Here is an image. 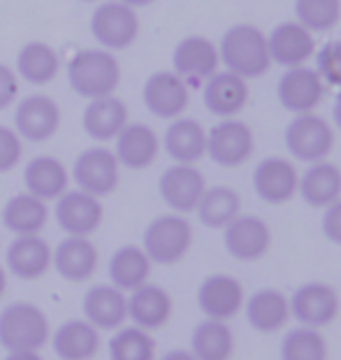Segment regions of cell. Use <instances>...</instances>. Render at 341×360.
Masks as SVG:
<instances>
[{"instance_id": "cell-1", "label": "cell", "mask_w": 341, "mask_h": 360, "mask_svg": "<svg viewBox=\"0 0 341 360\" xmlns=\"http://www.w3.org/2000/svg\"><path fill=\"white\" fill-rule=\"evenodd\" d=\"M221 65L239 77L255 79L269 72L272 60L267 51V33L253 24H234L218 40Z\"/></svg>"}, {"instance_id": "cell-2", "label": "cell", "mask_w": 341, "mask_h": 360, "mask_svg": "<svg viewBox=\"0 0 341 360\" xmlns=\"http://www.w3.org/2000/svg\"><path fill=\"white\" fill-rule=\"evenodd\" d=\"M65 75L74 94L86 101H95V98L112 96L119 89L121 63L107 49H79L67 60Z\"/></svg>"}, {"instance_id": "cell-3", "label": "cell", "mask_w": 341, "mask_h": 360, "mask_svg": "<svg viewBox=\"0 0 341 360\" xmlns=\"http://www.w3.org/2000/svg\"><path fill=\"white\" fill-rule=\"evenodd\" d=\"M193 247V224L184 214L168 212L144 228L142 249L154 265H177Z\"/></svg>"}, {"instance_id": "cell-4", "label": "cell", "mask_w": 341, "mask_h": 360, "mask_svg": "<svg viewBox=\"0 0 341 360\" xmlns=\"http://www.w3.org/2000/svg\"><path fill=\"white\" fill-rule=\"evenodd\" d=\"M49 337V319L37 304L21 300L0 311V347L5 351H40Z\"/></svg>"}, {"instance_id": "cell-5", "label": "cell", "mask_w": 341, "mask_h": 360, "mask_svg": "<svg viewBox=\"0 0 341 360\" xmlns=\"http://www.w3.org/2000/svg\"><path fill=\"white\" fill-rule=\"evenodd\" d=\"M335 126L316 112L295 114L283 128L286 151L300 163H318L328 160L335 149Z\"/></svg>"}, {"instance_id": "cell-6", "label": "cell", "mask_w": 341, "mask_h": 360, "mask_svg": "<svg viewBox=\"0 0 341 360\" xmlns=\"http://www.w3.org/2000/svg\"><path fill=\"white\" fill-rule=\"evenodd\" d=\"M91 37L100 49L123 51L133 47L140 37V17L138 10L128 7L119 0H105L91 12Z\"/></svg>"}, {"instance_id": "cell-7", "label": "cell", "mask_w": 341, "mask_h": 360, "mask_svg": "<svg viewBox=\"0 0 341 360\" xmlns=\"http://www.w3.org/2000/svg\"><path fill=\"white\" fill-rule=\"evenodd\" d=\"M255 154V133L241 119H221L207 130V156L218 167H241Z\"/></svg>"}, {"instance_id": "cell-8", "label": "cell", "mask_w": 341, "mask_h": 360, "mask_svg": "<svg viewBox=\"0 0 341 360\" xmlns=\"http://www.w3.org/2000/svg\"><path fill=\"white\" fill-rule=\"evenodd\" d=\"M70 179L79 191L95 198H107L121 181V165L107 147H88L74 158Z\"/></svg>"}, {"instance_id": "cell-9", "label": "cell", "mask_w": 341, "mask_h": 360, "mask_svg": "<svg viewBox=\"0 0 341 360\" xmlns=\"http://www.w3.org/2000/svg\"><path fill=\"white\" fill-rule=\"evenodd\" d=\"M290 302V319L297 321L300 326L307 328H321L330 326L339 316L341 302L335 286L325 281H307L295 288V293L288 297Z\"/></svg>"}, {"instance_id": "cell-10", "label": "cell", "mask_w": 341, "mask_h": 360, "mask_svg": "<svg viewBox=\"0 0 341 360\" xmlns=\"http://www.w3.org/2000/svg\"><path fill=\"white\" fill-rule=\"evenodd\" d=\"M14 130L24 142H47L60 128V107L51 96L30 94L14 103Z\"/></svg>"}, {"instance_id": "cell-11", "label": "cell", "mask_w": 341, "mask_h": 360, "mask_svg": "<svg viewBox=\"0 0 341 360\" xmlns=\"http://www.w3.org/2000/svg\"><path fill=\"white\" fill-rule=\"evenodd\" d=\"M142 103L156 119H179L191 105L188 84L174 70H156L142 86Z\"/></svg>"}, {"instance_id": "cell-12", "label": "cell", "mask_w": 341, "mask_h": 360, "mask_svg": "<svg viewBox=\"0 0 341 360\" xmlns=\"http://www.w3.org/2000/svg\"><path fill=\"white\" fill-rule=\"evenodd\" d=\"M325 84L316 68L297 65L288 68L276 82V101L288 114H307L314 112L325 98Z\"/></svg>"}, {"instance_id": "cell-13", "label": "cell", "mask_w": 341, "mask_h": 360, "mask_svg": "<svg viewBox=\"0 0 341 360\" xmlns=\"http://www.w3.org/2000/svg\"><path fill=\"white\" fill-rule=\"evenodd\" d=\"M207 188V179L200 172L198 165L186 163H172L165 167L163 174L158 177V193L161 200L170 207V212L177 214H191L198 207L200 198Z\"/></svg>"}, {"instance_id": "cell-14", "label": "cell", "mask_w": 341, "mask_h": 360, "mask_svg": "<svg viewBox=\"0 0 341 360\" xmlns=\"http://www.w3.org/2000/svg\"><path fill=\"white\" fill-rule=\"evenodd\" d=\"M255 195L267 205H286L297 195L300 172L290 158L267 156L258 160L251 174Z\"/></svg>"}, {"instance_id": "cell-15", "label": "cell", "mask_w": 341, "mask_h": 360, "mask_svg": "<svg viewBox=\"0 0 341 360\" xmlns=\"http://www.w3.org/2000/svg\"><path fill=\"white\" fill-rule=\"evenodd\" d=\"M221 68L218 44L204 35H186L172 49V70L186 84H202Z\"/></svg>"}, {"instance_id": "cell-16", "label": "cell", "mask_w": 341, "mask_h": 360, "mask_svg": "<svg viewBox=\"0 0 341 360\" xmlns=\"http://www.w3.org/2000/svg\"><path fill=\"white\" fill-rule=\"evenodd\" d=\"M225 251L241 263H255L267 256L272 247V231L267 221L255 214H239L223 228Z\"/></svg>"}, {"instance_id": "cell-17", "label": "cell", "mask_w": 341, "mask_h": 360, "mask_svg": "<svg viewBox=\"0 0 341 360\" xmlns=\"http://www.w3.org/2000/svg\"><path fill=\"white\" fill-rule=\"evenodd\" d=\"M54 219L65 235L91 237L102 224L105 207L100 202V198L84 193V191H79V188H74V191L67 188L56 200Z\"/></svg>"}, {"instance_id": "cell-18", "label": "cell", "mask_w": 341, "mask_h": 360, "mask_svg": "<svg viewBox=\"0 0 341 360\" xmlns=\"http://www.w3.org/2000/svg\"><path fill=\"white\" fill-rule=\"evenodd\" d=\"M244 286L232 274H209L198 286V307L204 314V319L230 321L244 309Z\"/></svg>"}, {"instance_id": "cell-19", "label": "cell", "mask_w": 341, "mask_h": 360, "mask_svg": "<svg viewBox=\"0 0 341 360\" xmlns=\"http://www.w3.org/2000/svg\"><path fill=\"white\" fill-rule=\"evenodd\" d=\"M248 82L230 70H218L202 82V103L211 117L234 119L248 105Z\"/></svg>"}, {"instance_id": "cell-20", "label": "cell", "mask_w": 341, "mask_h": 360, "mask_svg": "<svg viewBox=\"0 0 341 360\" xmlns=\"http://www.w3.org/2000/svg\"><path fill=\"white\" fill-rule=\"evenodd\" d=\"M267 51L272 65L283 70L297 65H309L316 53V35L309 33L297 21H281L267 33Z\"/></svg>"}, {"instance_id": "cell-21", "label": "cell", "mask_w": 341, "mask_h": 360, "mask_svg": "<svg viewBox=\"0 0 341 360\" xmlns=\"http://www.w3.org/2000/svg\"><path fill=\"white\" fill-rule=\"evenodd\" d=\"M98 265H100V251L91 237H74L65 235L54 251H51V267L70 283H84L95 277Z\"/></svg>"}, {"instance_id": "cell-22", "label": "cell", "mask_w": 341, "mask_h": 360, "mask_svg": "<svg viewBox=\"0 0 341 360\" xmlns=\"http://www.w3.org/2000/svg\"><path fill=\"white\" fill-rule=\"evenodd\" d=\"M51 251L42 235L14 237L5 249V270L21 281H35L51 270Z\"/></svg>"}, {"instance_id": "cell-23", "label": "cell", "mask_w": 341, "mask_h": 360, "mask_svg": "<svg viewBox=\"0 0 341 360\" xmlns=\"http://www.w3.org/2000/svg\"><path fill=\"white\" fill-rule=\"evenodd\" d=\"M114 156L121 167L128 170H147L156 163L161 154V137L149 124L142 121H128V126L121 130L114 140Z\"/></svg>"}, {"instance_id": "cell-24", "label": "cell", "mask_w": 341, "mask_h": 360, "mask_svg": "<svg viewBox=\"0 0 341 360\" xmlns=\"http://www.w3.org/2000/svg\"><path fill=\"white\" fill-rule=\"evenodd\" d=\"M174 311L172 295L158 283L147 281L144 286L128 293V319L142 330H161L170 323Z\"/></svg>"}, {"instance_id": "cell-25", "label": "cell", "mask_w": 341, "mask_h": 360, "mask_svg": "<svg viewBox=\"0 0 341 360\" xmlns=\"http://www.w3.org/2000/svg\"><path fill=\"white\" fill-rule=\"evenodd\" d=\"M161 147L174 163L195 165L207 156V128L198 119H172L161 137Z\"/></svg>"}, {"instance_id": "cell-26", "label": "cell", "mask_w": 341, "mask_h": 360, "mask_svg": "<svg viewBox=\"0 0 341 360\" xmlns=\"http://www.w3.org/2000/svg\"><path fill=\"white\" fill-rule=\"evenodd\" d=\"M84 319L98 330H116L128 321V295L112 283L91 286L81 302Z\"/></svg>"}, {"instance_id": "cell-27", "label": "cell", "mask_w": 341, "mask_h": 360, "mask_svg": "<svg viewBox=\"0 0 341 360\" xmlns=\"http://www.w3.org/2000/svg\"><path fill=\"white\" fill-rule=\"evenodd\" d=\"M70 186V170L65 163L51 154H40L30 158L24 167V188L26 193L40 198L44 202L58 200Z\"/></svg>"}, {"instance_id": "cell-28", "label": "cell", "mask_w": 341, "mask_h": 360, "mask_svg": "<svg viewBox=\"0 0 341 360\" xmlns=\"http://www.w3.org/2000/svg\"><path fill=\"white\" fill-rule=\"evenodd\" d=\"M244 316L255 333L274 335L290 321V302L279 288H260L244 300Z\"/></svg>"}, {"instance_id": "cell-29", "label": "cell", "mask_w": 341, "mask_h": 360, "mask_svg": "<svg viewBox=\"0 0 341 360\" xmlns=\"http://www.w3.org/2000/svg\"><path fill=\"white\" fill-rule=\"evenodd\" d=\"M128 105L119 96H105L88 101L81 114V128L95 142H114L116 135L128 126Z\"/></svg>"}, {"instance_id": "cell-30", "label": "cell", "mask_w": 341, "mask_h": 360, "mask_svg": "<svg viewBox=\"0 0 341 360\" xmlns=\"http://www.w3.org/2000/svg\"><path fill=\"white\" fill-rule=\"evenodd\" d=\"M51 349L60 360H93L100 351V330L86 319H67L51 333Z\"/></svg>"}, {"instance_id": "cell-31", "label": "cell", "mask_w": 341, "mask_h": 360, "mask_svg": "<svg viewBox=\"0 0 341 360\" xmlns=\"http://www.w3.org/2000/svg\"><path fill=\"white\" fill-rule=\"evenodd\" d=\"M297 195L314 210H325L341 198V167L330 160L312 163L300 174Z\"/></svg>"}, {"instance_id": "cell-32", "label": "cell", "mask_w": 341, "mask_h": 360, "mask_svg": "<svg viewBox=\"0 0 341 360\" xmlns=\"http://www.w3.org/2000/svg\"><path fill=\"white\" fill-rule=\"evenodd\" d=\"M151 270H154V263H151V258L144 254V249L138 247V244L119 247L109 256L107 263L109 283L119 290H123V293H131V290L144 286L151 279Z\"/></svg>"}, {"instance_id": "cell-33", "label": "cell", "mask_w": 341, "mask_h": 360, "mask_svg": "<svg viewBox=\"0 0 341 360\" xmlns=\"http://www.w3.org/2000/svg\"><path fill=\"white\" fill-rule=\"evenodd\" d=\"M5 231H10L14 237L21 235H40L49 221V207L40 198L30 193H17L3 205L0 212Z\"/></svg>"}, {"instance_id": "cell-34", "label": "cell", "mask_w": 341, "mask_h": 360, "mask_svg": "<svg viewBox=\"0 0 341 360\" xmlns=\"http://www.w3.org/2000/svg\"><path fill=\"white\" fill-rule=\"evenodd\" d=\"M19 79H24L33 86H47L60 72V56L51 44L42 40H30L17 51V68H14Z\"/></svg>"}, {"instance_id": "cell-35", "label": "cell", "mask_w": 341, "mask_h": 360, "mask_svg": "<svg viewBox=\"0 0 341 360\" xmlns=\"http://www.w3.org/2000/svg\"><path fill=\"white\" fill-rule=\"evenodd\" d=\"M195 214H198V221L204 228L223 231L232 219H237L241 214V195L225 184L207 186L198 207H195Z\"/></svg>"}, {"instance_id": "cell-36", "label": "cell", "mask_w": 341, "mask_h": 360, "mask_svg": "<svg viewBox=\"0 0 341 360\" xmlns=\"http://www.w3.org/2000/svg\"><path fill=\"white\" fill-rule=\"evenodd\" d=\"M234 333L227 321L204 319L193 328L191 354L198 360H230L234 356Z\"/></svg>"}, {"instance_id": "cell-37", "label": "cell", "mask_w": 341, "mask_h": 360, "mask_svg": "<svg viewBox=\"0 0 341 360\" xmlns=\"http://www.w3.org/2000/svg\"><path fill=\"white\" fill-rule=\"evenodd\" d=\"M109 360H156V340L138 326H121L107 342Z\"/></svg>"}, {"instance_id": "cell-38", "label": "cell", "mask_w": 341, "mask_h": 360, "mask_svg": "<svg viewBox=\"0 0 341 360\" xmlns=\"http://www.w3.org/2000/svg\"><path fill=\"white\" fill-rule=\"evenodd\" d=\"M279 354H281V360H328L330 349L321 330L297 326L283 335Z\"/></svg>"}, {"instance_id": "cell-39", "label": "cell", "mask_w": 341, "mask_h": 360, "mask_svg": "<svg viewBox=\"0 0 341 360\" xmlns=\"http://www.w3.org/2000/svg\"><path fill=\"white\" fill-rule=\"evenodd\" d=\"M293 12L309 33H330L341 21V0H295Z\"/></svg>"}, {"instance_id": "cell-40", "label": "cell", "mask_w": 341, "mask_h": 360, "mask_svg": "<svg viewBox=\"0 0 341 360\" xmlns=\"http://www.w3.org/2000/svg\"><path fill=\"white\" fill-rule=\"evenodd\" d=\"M316 72L321 75L325 86H335L341 91V40L325 42L321 49H316Z\"/></svg>"}, {"instance_id": "cell-41", "label": "cell", "mask_w": 341, "mask_h": 360, "mask_svg": "<svg viewBox=\"0 0 341 360\" xmlns=\"http://www.w3.org/2000/svg\"><path fill=\"white\" fill-rule=\"evenodd\" d=\"M24 158V140L10 126L0 124V174L12 172Z\"/></svg>"}, {"instance_id": "cell-42", "label": "cell", "mask_w": 341, "mask_h": 360, "mask_svg": "<svg viewBox=\"0 0 341 360\" xmlns=\"http://www.w3.org/2000/svg\"><path fill=\"white\" fill-rule=\"evenodd\" d=\"M321 231L325 235V240L341 247V198L337 202L328 205L323 210L321 217Z\"/></svg>"}, {"instance_id": "cell-43", "label": "cell", "mask_w": 341, "mask_h": 360, "mask_svg": "<svg viewBox=\"0 0 341 360\" xmlns=\"http://www.w3.org/2000/svg\"><path fill=\"white\" fill-rule=\"evenodd\" d=\"M19 101V77L10 65L0 63V112Z\"/></svg>"}, {"instance_id": "cell-44", "label": "cell", "mask_w": 341, "mask_h": 360, "mask_svg": "<svg viewBox=\"0 0 341 360\" xmlns=\"http://www.w3.org/2000/svg\"><path fill=\"white\" fill-rule=\"evenodd\" d=\"M3 360H44L40 351H7Z\"/></svg>"}, {"instance_id": "cell-45", "label": "cell", "mask_w": 341, "mask_h": 360, "mask_svg": "<svg viewBox=\"0 0 341 360\" xmlns=\"http://www.w3.org/2000/svg\"><path fill=\"white\" fill-rule=\"evenodd\" d=\"M161 360H198V358L191 354V349H172L168 354H163Z\"/></svg>"}, {"instance_id": "cell-46", "label": "cell", "mask_w": 341, "mask_h": 360, "mask_svg": "<svg viewBox=\"0 0 341 360\" xmlns=\"http://www.w3.org/2000/svg\"><path fill=\"white\" fill-rule=\"evenodd\" d=\"M332 124L337 130H341V91L337 94L335 103H332Z\"/></svg>"}, {"instance_id": "cell-47", "label": "cell", "mask_w": 341, "mask_h": 360, "mask_svg": "<svg viewBox=\"0 0 341 360\" xmlns=\"http://www.w3.org/2000/svg\"><path fill=\"white\" fill-rule=\"evenodd\" d=\"M119 3H123V5H128V7H133V10H142V7L154 5L156 0H119Z\"/></svg>"}, {"instance_id": "cell-48", "label": "cell", "mask_w": 341, "mask_h": 360, "mask_svg": "<svg viewBox=\"0 0 341 360\" xmlns=\"http://www.w3.org/2000/svg\"><path fill=\"white\" fill-rule=\"evenodd\" d=\"M5 290H7V270H5L3 265H0V300H3Z\"/></svg>"}, {"instance_id": "cell-49", "label": "cell", "mask_w": 341, "mask_h": 360, "mask_svg": "<svg viewBox=\"0 0 341 360\" xmlns=\"http://www.w3.org/2000/svg\"><path fill=\"white\" fill-rule=\"evenodd\" d=\"M77 3H98V0H77Z\"/></svg>"}]
</instances>
